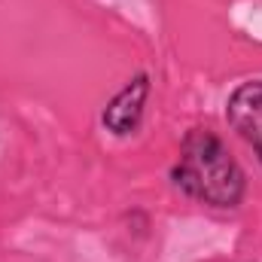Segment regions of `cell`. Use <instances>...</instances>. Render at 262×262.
Masks as SVG:
<instances>
[{"label": "cell", "instance_id": "obj_2", "mask_svg": "<svg viewBox=\"0 0 262 262\" xmlns=\"http://www.w3.org/2000/svg\"><path fill=\"white\" fill-rule=\"evenodd\" d=\"M226 119L262 162V79L244 82L232 92L226 104Z\"/></svg>", "mask_w": 262, "mask_h": 262}, {"label": "cell", "instance_id": "obj_3", "mask_svg": "<svg viewBox=\"0 0 262 262\" xmlns=\"http://www.w3.org/2000/svg\"><path fill=\"white\" fill-rule=\"evenodd\" d=\"M146 98H149V76L146 73H137L134 79H128L104 107L101 113V122L104 128L116 137H128L137 131L140 119H143V107H146Z\"/></svg>", "mask_w": 262, "mask_h": 262}, {"label": "cell", "instance_id": "obj_1", "mask_svg": "<svg viewBox=\"0 0 262 262\" xmlns=\"http://www.w3.org/2000/svg\"><path fill=\"white\" fill-rule=\"evenodd\" d=\"M171 180L183 195L220 210L238 207L247 192V177L241 165L210 128H192L183 137L180 156L171 168Z\"/></svg>", "mask_w": 262, "mask_h": 262}]
</instances>
